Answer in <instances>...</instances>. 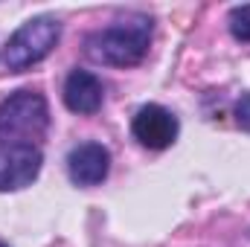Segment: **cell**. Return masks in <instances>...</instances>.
<instances>
[{
	"label": "cell",
	"instance_id": "6da1fadb",
	"mask_svg": "<svg viewBox=\"0 0 250 247\" xmlns=\"http://www.w3.org/2000/svg\"><path fill=\"white\" fill-rule=\"evenodd\" d=\"M148 41H151L148 18H131L93 32L87 38V56L93 62L114 64V67H134L146 59Z\"/></svg>",
	"mask_w": 250,
	"mask_h": 247
},
{
	"label": "cell",
	"instance_id": "7a4b0ae2",
	"mask_svg": "<svg viewBox=\"0 0 250 247\" xmlns=\"http://www.w3.org/2000/svg\"><path fill=\"white\" fill-rule=\"evenodd\" d=\"M47 125H50L47 99L35 90H18L0 102V143L38 145V140L47 134Z\"/></svg>",
	"mask_w": 250,
	"mask_h": 247
},
{
	"label": "cell",
	"instance_id": "3957f363",
	"mask_svg": "<svg viewBox=\"0 0 250 247\" xmlns=\"http://www.w3.org/2000/svg\"><path fill=\"white\" fill-rule=\"evenodd\" d=\"M59 35H62V26H59L56 18L41 15V18L26 21V23L9 38L6 56H3V59H6V67L15 70V73H21V70H26V67H32V64L44 62V59L53 53V47L59 44Z\"/></svg>",
	"mask_w": 250,
	"mask_h": 247
},
{
	"label": "cell",
	"instance_id": "277c9868",
	"mask_svg": "<svg viewBox=\"0 0 250 247\" xmlns=\"http://www.w3.org/2000/svg\"><path fill=\"white\" fill-rule=\"evenodd\" d=\"M44 154L29 143H0V192L29 186L41 172Z\"/></svg>",
	"mask_w": 250,
	"mask_h": 247
},
{
	"label": "cell",
	"instance_id": "5b68a950",
	"mask_svg": "<svg viewBox=\"0 0 250 247\" xmlns=\"http://www.w3.org/2000/svg\"><path fill=\"white\" fill-rule=\"evenodd\" d=\"M131 134L140 140V145L160 151V148H169L175 143V137H178V120L163 105H143L134 114Z\"/></svg>",
	"mask_w": 250,
	"mask_h": 247
},
{
	"label": "cell",
	"instance_id": "8992f818",
	"mask_svg": "<svg viewBox=\"0 0 250 247\" xmlns=\"http://www.w3.org/2000/svg\"><path fill=\"white\" fill-rule=\"evenodd\" d=\"M111 154L102 143H82L67 154V172L76 186H96L108 178Z\"/></svg>",
	"mask_w": 250,
	"mask_h": 247
},
{
	"label": "cell",
	"instance_id": "52a82bcc",
	"mask_svg": "<svg viewBox=\"0 0 250 247\" xmlns=\"http://www.w3.org/2000/svg\"><path fill=\"white\" fill-rule=\"evenodd\" d=\"M102 99H105V90H102V82L87 73V70H73L64 82V105L73 111V114H96L102 108Z\"/></svg>",
	"mask_w": 250,
	"mask_h": 247
},
{
	"label": "cell",
	"instance_id": "ba28073f",
	"mask_svg": "<svg viewBox=\"0 0 250 247\" xmlns=\"http://www.w3.org/2000/svg\"><path fill=\"white\" fill-rule=\"evenodd\" d=\"M230 32L239 38V41H248L250 44V3L245 6H236L233 12H230Z\"/></svg>",
	"mask_w": 250,
	"mask_h": 247
},
{
	"label": "cell",
	"instance_id": "9c48e42d",
	"mask_svg": "<svg viewBox=\"0 0 250 247\" xmlns=\"http://www.w3.org/2000/svg\"><path fill=\"white\" fill-rule=\"evenodd\" d=\"M236 120H239V125L250 128V93H245V96L236 102Z\"/></svg>",
	"mask_w": 250,
	"mask_h": 247
},
{
	"label": "cell",
	"instance_id": "30bf717a",
	"mask_svg": "<svg viewBox=\"0 0 250 247\" xmlns=\"http://www.w3.org/2000/svg\"><path fill=\"white\" fill-rule=\"evenodd\" d=\"M0 247H9V245H6V242H3V239H0Z\"/></svg>",
	"mask_w": 250,
	"mask_h": 247
}]
</instances>
